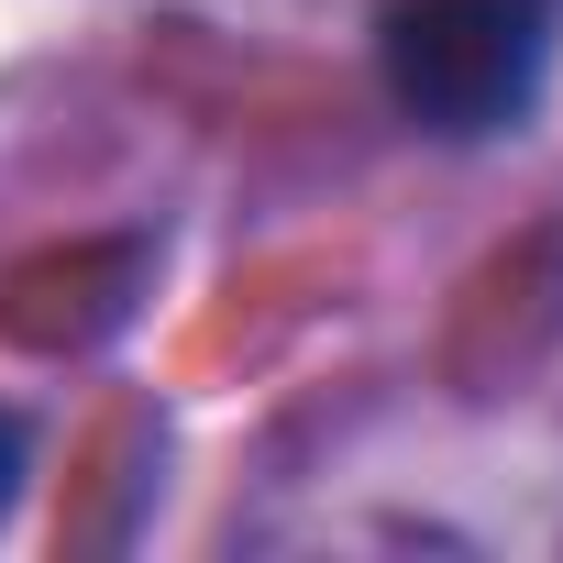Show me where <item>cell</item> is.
I'll return each mask as SVG.
<instances>
[{"mask_svg": "<svg viewBox=\"0 0 563 563\" xmlns=\"http://www.w3.org/2000/svg\"><path fill=\"white\" fill-rule=\"evenodd\" d=\"M376 67L420 133H508L552 67V0H387Z\"/></svg>", "mask_w": 563, "mask_h": 563, "instance_id": "obj_1", "label": "cell"}, {"mask_svg": "<svg viewBox=\"0 0 563 563\" xmlns=\"http://www.w3.org/2000/svg\"><path fill=\"white\" fill-rule=\"evenodd\" d=\"M12 486H23V431L0 420V508H12Z\"/></svg>", "mask_w": 563, "mask_h": 563, "instance_id": "obj_2", "label": "cell"}]
</instances>
